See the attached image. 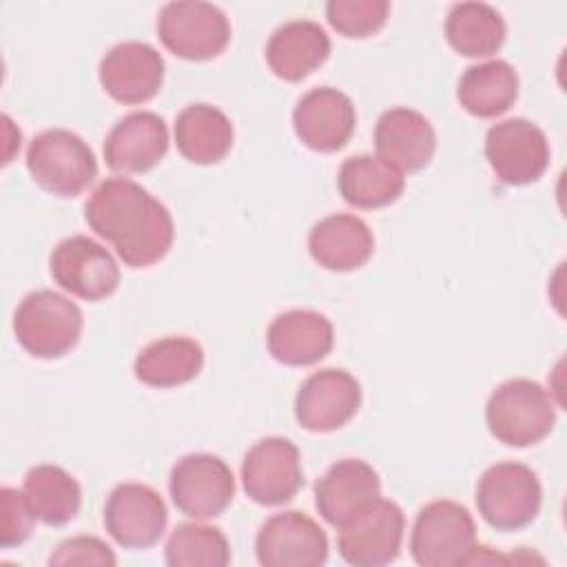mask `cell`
<instances>
[{
    "mask_svg": "<svg viewBox=\"0 0 567 567\" xmlns=\"http://www.w3.org/2000/svg\"><path fill=\"white\" fill-rule=\"evenodd\" d=\"M89 228L106 239L131 268H148L164 259L175 239L168 208L126 177L104 179L84 206Z\"/></svg>",
    "mask_w": 567,
    "mask_h": 567,
    "instance_id": "6da1fadb",
    "label": "cell"
},
{
    "mask_svg": "<svg viewBox=\"0 0 567 567\" xmlns=\"http://www.w3.org/2000/svg\"><path fill=\"white\" fill-rule=\"evenodd\" d=\"M485 421L496 441L509 447H529L554 430L556 405L540 383L509 379L489 394Z\"/></svg>",
    "mask_w": 567,
    "mask_h": 567,
    "instance_id": "7a4b0ae2",
    "label": "cell"
},
{
    "mask_svg": "<svg viewBox=\"0 0 567 567\" xmlns=\"http://www.w3.org/2000/svg\"><path fill=\"white\" fill-rule=\"evenodd\" d=\"M84 328L78 303L55 290H33L16 308L13 332L18 343L38 359H60L71 352Z\"/></svg>",
    "mask_w": 567,
    "mask_h": 567,
    "instance_id": "3957f363",
    "label": "cell"
},
{
    "mask_svg": "<svg viewBox=\"0 0 567 567\" xmlns=\"http://www.w3.org/2000/svg\"><path fill=\"white\" fill-rule=\"evenodd\" d=\"M27 168L40 188L58 197H78L97 177L91 146L66 128L38 133L27 148Z\"/></svg>",
    "mask_w": 567,
    "mask_h": 567,
    "instance_id": "277c9868",
    "label": "cell"
},
{
    "mask_svg": "<svg viewBox=\"0 0 567 567\" xmlns=\"http://www.w3.org/2000/svg\"><path fill=\"white\" fill-rule=\"evenodd\" d=\"M543 487L536 472L505 461L487 467L476 485V507L483 520L498 532H518L540 512Z\"/></svg>",
    "mask_w": 567,
    "mask_h": 567,
    "instance_id": "5b68a950",
    "label": "cell"
},
{
    "mask_svg": "<svg viewBox=\"0 0 567 567\" xmlns=\"http://www.w3.org/2000/svg\"><path fill=\"white\" fill-rule=\"evenodd\" d=\"M476 547V525L472 514L454 501L427 503L414 520L410 554L421 567L467 565Z\"/></svg>",
    "mask_w": 567,
    "mask_h": 567,
    "instance_id": "8992f818",
    "label": "cell"
},
{
    "mask_svg": "<svg viewBox=\"0 0 567 567\" xmlns=\"http://www.w3.org/2000/svg\"><path fill=\"white\" fill-rule=\"evenodd\" d=\"M405 532L403 509L388 498H372L339 525V554L354 567H381L399 556Z\"/></svg>",
    "mask_w": 567,
    "mask_h": 567,
    "instance_id": "52a82bcc",
    "label": "cell"
},
{
    "mask_svg": "<svg viewBox=\"0 0 567 567\" xmlns=\"http://www.w3.org/2000/svg\"><path fill=\"white\" fill-rule=\"evenodd\" d=\"M157 35L177 58L204 62L224 53L230 42V22L226 13L210 2L177 0L162 7Z\"/></svg>",
    "mask_w": 567,
    "mask_h": 567,
    "instance_id": "ba28073f",
    "label": "cell"
},
{
    "mask_svg": "<svg viewBox=\"0 0 567 567\" xmlns=\"http://www.w3.org/2000/svg\"><path fill=\"white\" fill-rule=\"evenodd\" d=\"M168 489L182 514L204 520L224 514L233 503L235 476L224 458L197 452L173 465Z\"/></svg>",
    "mask_w": 567,
    "mask_h": 567,
    "instance_id": "9c48e42d",
    "label": "cell"
},
{
    "mask_svg": "<svg viewBox=\"0 0 567 567\" xmlns=\"http://www.w3.org/2000/svg\"><path fill=\"white\" fill-rule=\"evenodd\" d=\"M485 157L503 184L525 186L543 177L549 166L545 133L525 117H509L489 126Z\"/></svg>",
    "mask_w": 567,
    "mask_h": 567,
    "instance_id": "30bf717a",
    "label": "cell"
},
{
    "mask_svg": "<svg viewBox=\"0 0 567 567\" xmlns=\"http://www.w3.org/2000/svg\"><path fill=\"white\" fill-rule=\"evenodd\" d=\"M49 270L62 290L84 301L106 299L120 286V266L113 255L84 235L62 239L49 257Z\"/></svg>",
    "mask_w": 567,
    "mask_h": 567,
    "instance_id": "8fae6325",
    "label": "cell"
},
{
    "mask_svg": "<svg viewBox=\"0 0 567 567\" xmlns=\"http://www.w3.org/2000/svg\"><path fill=\"white\" fill-rule=\"evenodd\" d=\"M241 483L250 501L259 505H284L303 487L301 454L297 445L284 436H266L257 441L244 456Z\"/></svg>",
    "mask_w": 567,
    "mask_h": 567,
    "instance_id": "7c38bea8",
    "label": "cell"
},
{
    "mask_svg": "<svg viewBox=\"0 0 567 567\" xmlns=\"http://www.w3.org/2000/svg\"><path fill=\"white\" fill-rule=\"evenodd\" d=\"M168 523L164 498L144 483H120L106 498L104 527L126 549L153 547Z\"/></svg>",
    "mask_w": 567,
    "mask_h": 567,
    "instance_id": "4fadbf2b",
    "label": "cell"
},
{
    "mask_svg": "<svg viewBox=\"0 0 567 567\" xmlns=\"http://www.w3.org/2000/svg\"><path fill=\"white\" fill-rule=\"evenodd\" d=\"M255 554L264 567H319L328 560V536L308 514L281 512L259 527Z\"/></svg>",
    "mask_w": 567,
    "mask_h": 567,
    "instance_id": "5bb4252c",
    "label": "cell"
},
{
    "mask_svg": "<svg viewBox=\"0 0 567 567\" xmlns=\"http://www.w3.org/2000/svg\"><path fill=\"white\" fill-rule=\"evenodd\" d=\"M361 405L359 381L337 368L310 374L295 396V419L310 432H332L343 427Z\"/></svg>",
    "mask_w": 567,
    "mask_h": 567,
    "instance_id": "9a60e30c",
    "label": "cell"
},
{
    "mask_svg": "<svg viewBox=\"0 0 567 567\" xmlns=\"http://www.w3.org/2000/svg\"><path fill=\"white\" fill-rule=\"evenodd\" d=\"M292 126L303 146L334 153L350 142L357 128L354 104L332 86L310 89L292 111Z\"/></svg>",
    "mask_w": 567,
    "mask_h": 567,
    "instance_id": "2e32d148",
    "label": "cell"
},
{
    "mask_svg": "<svg viewBox=\"0 0 567 567\" xmlns=\"http://www.w3.org/2000/svg\"><path fill=\"white\" fill-rule=\"evenodd\" d=\"M164 82V60L146 42L128 40L115 44L100 62L102 89L122 104L153 100Z\"/></svg>",
    "mask_w": 567,
    "mask_h": 567,
    "instance_id": "e0dca14e",
    "label": "cell"
},
{
    "mask_svg": "<svg viewBox=\"0 0 567 567\" xmlns=\"http://www.w3.org/2000/svg\"><path fill=\"white\" fill-rule=\"evenodd\" d=\"M168 153L166 122L151 111L117 120L104 140V162L115 173H146Z\"/></svg>",
    "mask_w": 567,
    "mask_h": 567,
    "instance_id": "ac0fdd59",
    "label": "cell"
},
{
    "mask_svg": "<svg viewBox=\"0 0 567 567\" xmlns=\"http://www.w3.org/2000/svg\"><path fill=\"white\" fill-rule=\"evenodd\" d=\"M266 346L275 361L303 368L326 359L334 346L330 319L315 310H288L272 319L266 332Z\"/></svg>",
    "mask_w": 567,
    "mask_h": 567,
    "instance_id": "d6986e66",
    "label": "cell"
},
{
    "mask_svg": "<svg viewBox=\"0 0 567 567\" xmlns=\"http://www.w3.org/2000/svg\"><path fill=\"white\" fill-rule=\"evenodd\" d=\"M374 146L379 157L401 173H416L432 162L436 133L425 115L414 109L396 106L379 115L374 126Z\"/></svg>",
    "mask_w": 567,
    "mask_h": 567,
    "instance_id": "ffe728a7",
    "label": "cell"
},
{
    "mask_svg": "<svg viewBox=\"0 0 567 567\" xmlns=\"http://www.w3.org/2000/svg\"><path fill=\"white\" fill-rule=\"evenodd\" d=\"M308 250L321 268L350 272L372 257L374 237L361 217L337 213L312 226L308 235Z\"/></svg>",
    "mask_w": 567,
    "mask_h": 567,
    "instance_id": "44dd1931",
    "label": "cell"
},
{
    "mask_svg": "<svg viewBox=\"0 0 567 567\" xmlns=\"http://www.w3.org/2000/svg\"><path fill=\"white\" fill-rule=\"evenodd\" d=\"M381 492L379 474L361 458L332 463L315 483V505L326 523L339 527L357 507L377 498Z\"/></svg>",
    "mask_w": 567,
    "mask_h": 567,
    "instance_id": "7402d4cb",
    "label": "cell"
},
{
    "mask_svg": "<svg viewBox=\"0 0 567 567\" xmlns=\"http://www.w3.org/2000/svg\"><path fill=\"white\" fill-rule=\"evenodd\" d=\"M330 55V38L312 20H290L272 31L266 44L270 71L286 82H301Z\"/></svg>",
    "mask_w": 567,
    "mask_h": 567,
    "instance_id": "603a6c76",
    "label": "cell"
},
{
    "mask_svg": "<svg viewBox=\"0 0 567 567\" xmlns=\"http://www.w3.org/2000/svg\"><path fill=\"white\" fill-rule=\"evenodd\" d=\"M235 131L224 111L210 104H190L175 117L177 151L193 164L210 166L233 148Z\"/></svg>",
    "mask_w": 567,
    "mask_h": 567,
    "instance_id": "cb8c5ba5",
    "label": "cell"
},
{
    "mask_svg": "<svg viewBox=\"0 0 567 567\" xmlns=\"http://www.w3.org/2000/svg\"><path fill=\"white\" fill-rule=\"evenodd\" d=\"M339 193L354 208H383L394 204L405 188L399 168L379 155H352L339 168Z\"/></svg>",
    "mask_w": 567,
    "mask_h": 567,
    "instance_id": "d4e9b609",
    "label": "cell"
},
{
    "mask_svg": "<svg viewBox=\"0 0 567 567\" xmlns=\"http://www.w3.org/2000/svg\"><path fill=\"white\" fill-rule=\"evenodd\" d=\"M204 368V350L190 337L151 341L135 359V379L151 388H177L193 381Z\"/></svg>",
    "mask_w": 567,
    "mask_h": 567,
    "instance_id": "484cf974",
    "label": "cell"
},
{
    "mask_svg": "<svg viewBox=\"0 0 567 567\" xmlns=\"http://www.w3.org/2000/svg\"><path fill=\"white\" fill-rule=\"evenodd\" d=\"M456 97L474 117H496L518 97V75L505 60L472 64L458 80Z\"/></svg>",
    "mask_w": 567,
    "mask_h": 567,
    "instance_id": "4316f807",
    "label": "cell"
},
{
    "mask_svg": "<svg viewBox=\"0 0 567 567\" xmlns=\"http://www.w3.org/2000/svg\"><path fill=\"white\" fill-rule=\"evenodd\" d=\"M24 496L35 518L51 527L71 523L82 505L80 483L58 465H35L24 476Z\"/></svg>",
    "mask_w": 567,
    "mask_h": 567,
    "instance_id": "83f0119b",
    "label": "cell"
},
{
    "mask_svg": "<svg viewBox=\"0 0 567 567\" xmlns=\"http://www.w3.org/2000/svg\"><path fill=\"white\" fill-rule=\"evenodd\" d=\"M505 20L485 2H458L445 18L447 44L465 58H489L505 42Z\"/></svg>",
    "mask_w": 567,
    "mask_h": 567,
    "instance_id": "f1b7e54d",
    "label": "cell"
},
{
    "mask_svg": "<svg viewBox=\"0 0 567 567\" xmlns=\"http://www.w3.org/2000/svg\"><path fill=\"white\" fill-rule=\"evenodd\" d=\"M164 558L171 567H226L230 545L219 527L182 523L168 536Z\"/></svg>",
    "mask_w": 567,
    "mask_h": 567,
    "instance_id": "f546056e",
    "label": "cell"
},
{
    "mask_svg": "<svg viewBox=\"0 0 567 567\" xmlns=\"http://www.w3.org/2000/svg\"><path fill=\"white\" fill-rule=\"evenodd\" d=\"M390 13L388 0H330L326 18L346 38H368L377 33Z\"/></svg>",
    "mask_w": 567,
    "mask_h": 567,
    "instance_id": "4dcf8cb0",
    "label": "cell"
},
{
    "mask_svg": "<svg viewBox=\"0 0 567 567\" xmlns=\"http://www.w3.org/2000/svg\"><path fill=\"white\" fill-rule=\"evenodd\" d=\"M0 512H2V529H0V545L4 549L22 545L35 523V514L24 496V492H18L13 487L0 489Z\"/></svg>",
    "mask_w": 567,
    "mask_h": 567,
    "instance_id": "1f68e13d",
    "label": "cell"
},
{
    "mask_svg": "<svg viewBox=\"0 0 567 567\" xmlns=\"http://www.w3.org/2000/svg\"><path fill=\"white\" fill-rule=\"evenodd\" d=\"M117 563L111 547L95 536H73L62 540L49 556V565H100L113 567Z\"/></svg>",
    "mask_w": 567,
    "mask_h": 567,
    "instance_id": "d6a6232c",
    "label": "cell"
}]
</instances>
